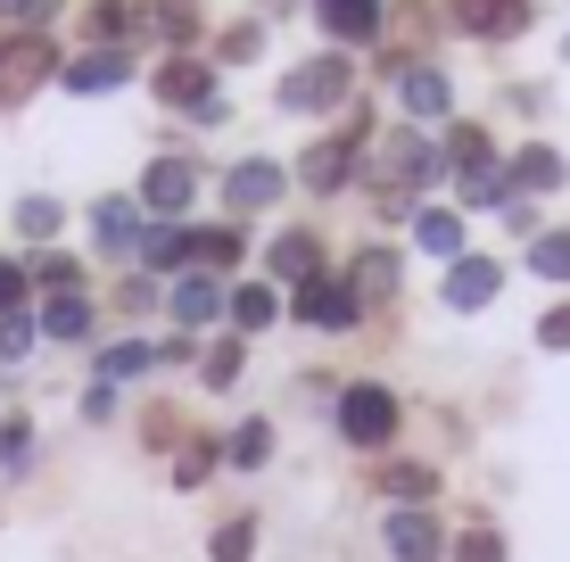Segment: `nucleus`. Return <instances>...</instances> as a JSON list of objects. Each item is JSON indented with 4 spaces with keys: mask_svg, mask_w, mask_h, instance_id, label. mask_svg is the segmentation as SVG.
I'll list each match as a JSON object with an SVG mask.
<instances>
[{
    "mask_svg": "<svg viewBox=\"0 0 570 562\" xmlns=\"http://www.w3.org/2000/svg\"><path fill=\"white\" fill-rule=\"evenodd\" d=\"M340 438L347 447H389V438H397V397H389L381 381H356V390L340 397Z\"/></svg>",
    "mask_w": 570,
    "mask_h": 562,
    "instance_id": "f257e3e1",
    "label": "nucleus"
},
{
    "mask_svg": "<svg viewBox=\"0 0 570 562\" xmlns=\"http://www.w3.org/2000/svg\"><path fill=\"white\" fill-rule=\"evenodd\" d=\"M289 306H298V323H314V332H347V323L364 315L356 289H347V282H323V274L298 282V298H289Z\"/></svg>",
    "mask_w": 570,
    "mask_h": 562,
    "instance_id": "f03ea898",
    "label": "nucleus"
},
{
    "mask_svg": "<svg viewBox=\"0 0 570 562\" xmlns=\"http://www.w3.org/2000/svg\"><path fill=\"white\" fill-rule=\"evenodd\" d=\"M190 199H199V166L190 158H157L141 174V207H157V216H183Z\"/></svg>",
    "mask_w": 570,
    "mask_h": 562,
    "instance_id": "7ed1b4c3",
    "label": "nucleus"
},
{
    "mask_svg": "<svg viewBox=\"0 0 570 562\" xmlns=\"http://www.w3.org/2000/svg\"><path fill=\"white\" fill-rule=\"evenodd\" d=\"M282 100H289V108H331V100H347V58H306V67L282 83Z\"/></svg>",
    "mask_w": 570,
    "mask_h": 562,
    "instance_id": "20e7f679",
    "label": "nucleus"
},
{
    "mask_svg": "<svg viewBox=\"0 0 570 562\" xmlns=\"http://www.w3.org/2000/svg\"><path fill=\"white\" fill-rule=\"evenodd\" d=\"M446 9H455V26L480 33V42H504V33L529 26V0H446Z\"/></svg>",
    "mask_w": 570,
    "mask_h": 562,
    "instance_id": "39448f33",
    "label": "nucleus"
},
{
    "mask_svg": "<svg viewBox=\"0 0 570 562\" xmlns=\"http://www.w3.org/2000/svg\"><path fill=\"white\" fill-rule=\"evenodd\" d=\"M439 546H446V538H439V521H430L422 505L389 513V554H397V562H439Z\"/></svg>",
    "mask_w": 570,
    "mask_h": 562,
    "instance_id": "423d86ee",
    "label": "nucleus"
},
{
    "mask_svg": "<svg viewBox=\"0 0 570 562\" xmlns=\"http://www.w3.org/2000/svg\"><path fill=\"white\" fill-rule=\"evenodd\" d=\"M224 199H232V216H248V207H273V199H282V166H265V158L232 166V174H224Z\"/></svg>",
    "mask_w": 570,
    "mask_h": 562,
    "instance_id": "0eeeda50",
    "label": "nucleus"
},
{
    "mask_svg": "<svg viewBox=\"0 0 570 562\" xmlns=\"http://www.w3.org/2000/svg\"><path fill=\"white\" fill-rule=\"evenodd\" d=\"M488 298H497V265H488V257H455V274H446V306H463V315H471V306H488Z\"/></svg>",
    "mask_w": 570,
    "mask_h": 562,
    "instance_id": "6e6552de",
    "label": "nucleus"
},
{
    "mask_svg": "<svg viewBox=\"0 0 570 562\" xmlns=\"http://www.w3.org/2000/svg\"><path fill=\"white\" fill-rule=\"evenodd\" d=\"M183 265H207V274L240 265V231H232V224H215V231H183Z\"/></svg>",
    "mask_w": 570,
    "mask_h": 562,
    "instance_id": "1a4fd4ad",
    "label": "nucleus"
},
{
    "mask_svg": "<svg viewBox=\"0 0 570 562\" xmlns=\"http://www.w3.org/2000/svg\"><path fill=\"white\" fill-rule=\"evenodd\" d=\"M314 265H323V240H314V231H282V240H273V274L314 282Z\"/></svg>",
    "mask_w": 570,
    "mask_h": 562,
    "instance_id": "9d476101",
    "label": "nucleus"
},
{
    "mask_svg": "<svg viewBox=\"0 0 570 562\" xmlns=\"http://www.w3.org/2000/svg\"><path fill=\"white\" fill-rule=\"evenodd\" d=\"M323 17H331L340 42H364V33L381 26V0H323Z\"/></svg>",
    "mask_w": 570,
    "mask_h": 562,
    "instance_id": "9b49d317",
    "label": "nucleus"
},
{
    "mask_svg": "<svg viewBox=\"0 0 570 562\" xmlns=\"http://www.w3.org/2000/svg\"><path fill=\"white\" fill-rule=\"evenodd\" d=\"M42 332H50V339H83V332H91V306L75 298V289H50V315H42Z\"/></svg>",
    "mask_w": 570,
    "mask_h": 562,
    "instance_id": "f8f14e48",
    "label": "nucleus"
},
{
    "mask_svg": "<svg viewBox=\"0 0 570 562\" xmlns=\"http://www.w3.org/2000/svg\"><path fill=\"white\" fill-rule=\"evenodd\" d=\"M405 108L414 116H446V75L439 67H405Z\"/></svg>",
    "mask_w": 570,
    "mask_h": 562,
    "instance_id": "ddd939ff",
    "label": "nucleus"
},
{
    "mask_svg": "<svg viewBox=\"0 0 570 562\" xmlns=\"http://www.w3.org/2000/svg\"><path fill=\"white\" fill-rule=\"evenodd\" d=\"M282 315V298H273L265 282H248V289H232V323H240V332H265V323Z\"/></svg>",
    "mask_w": 570,
    "mask_h": 562,
    "instance_id": "4468645a",
    "label": "nucleus"
},
{
    "mask_svg": "<svg viewBox=\"0 0 570 562\" xmlns=\"http://www.w3.org/2000/svg\"><path fill=\"white\" fill-rule=\"evenodd\" d=\"M125 75H132V67H125V58H116V50H91L83 67L67 75V83H75V91H116V83H125Z\"/></svg>",
    "mask_w": 570,
    "mask_h": 562,
    "instance_id": "2eb2a0df",
    "label": "nucleus"
},
{
    "mask_svg": "<svg viewBox=\"0 0 570 562\" xmlns=\"http://www.w3.org/2000/svg\"><path fill=\"white\" fill-rule=\"evenodd\" d=\"M298 174H306V183H314V190H331V183H347V141H314Z\"/></svg>",
    "mask_w": 570,
    "mask_h": 562,
    "instance_id": "dca6fc26",
    "label": "nucleus"
},
{
    "mask_svg": "<svg viewBox=\"0 0 570 562\" xmlns=\"http://www.w3.org/2000/svg\"><path fill=\"white\" fill-rule=\"evenodd\" d=\"M381 489H389V496H405V505H422V496L439 489V472H430V463H389Z\"/></svg>",
    "mask_w": 570,
    "mask_h": 562,
    "instance_id": "f3484780",
    "label": "nucleus"
},
{
    "mask_svg": "<svg viewBox=\"0 0 570 562\" xmlns=\"http://www.w3.org/2000/svg\"><path fill=\"white\" fill-rule=\"evenodd\" d=\"M174 315H183V323H215V315H224V289H215V282H183V289H174Z\"/></svg>",
    "mask_w": 570,
    "mask_h": 562,
    "instance_id": "a211bd4d",
    "label": "nucleus"
},
{
    "mask_svg": "<svg viewBox=\"0 0 570 562\" xmlns=\"http://www.w3.org/2000/svg\"><path fill=\"white\" fill-rule=\"evenodd\" d=\"M513 183H521V190H554V183H562V158H554V149H521V158H513Z\"/></svg>",
    "mask_w": 570,
    "mask_h": 562,
    "instance_id": "6ab92c4d",
    "label": "nucleus"
},
{
    "mask_svg": "<svg viewBox=\"0 0 570 562\" xmlns=\"http://www.w3.org/2000/svg\"><path fill=\"white\" fill-rule=\"evenodd\" d=\"M157 91H166V100H207V67H190V58H166Z\"/></svg>",
    "mask_w": 570,
    "mask_h": 562,
    "instance_id": "aec40b11",
    "label": "nucleus"
},
{
    "mask_svg": "<svg viewBox=\"0 0 570 562\" xmlns=\"http://www.w3.org/2000/svg\"><path fill=\"white\" fill-rule=\"evenodd\" d=\"M0 75H9V83H42L50 75V42H17L9 58H0Z\"/></svg>",
    "mask_w": 570,
    "mask_h": 562,
    "instance_id": "412c9836",
    "label": "nucleus"
},
{
    "mask_svg": "<svg viewBox=\"0 0 570 562\" xmlns=\"http://www.w3.org/2000/svg\"><path fill=\"white\" fill-rule=\"evenodd\" d=\"M529 274H546V282H570V231H546V240L529 248Z\"/></svg>",
    "mask_w": 570,
    "mask_h": 562,
    "instance_id": "4be33fe9",
    "label": "nucleus"
},
{
    "mask_svg": "<svg viewBox=\"0 0 570 562\" xmlns=\"http://www.w3.org/2000/svg\"><path fill=\"white\" fill-rule=\"evenodd\" d=\"M232 463H248V472H257V463L273 455V422H240V431H232V447H224Z\"/></svg>",
    "mask_w": 570,
    "mask_h": 562,
    "instance_id": "5701e85b",
    "label": "nucleus"
},
{
    "mask_svg": "<svg viewBox=\"0 0 570 562\" xmlns=\"http://www.w3.org/2000/svg\"><path fill=\"white\" fill-rule=\"evenodd\" d=\"M414 231H422V248H439V257H455V248H463V216H446V207H430Z\"/></svg>",
    "mask_w": 570,
    "mask_h": 562,
    "instance_id": "b1692460",
    "label": "nucleus"
},
{
    "mask_svg": "<svg viewBox=\"0 0 570 562\" xmlns=\"http://www.w3.org/2000/svg\"><path fill=\"white\" fill-rule=\"evenodd\" d=\"M248 546H257V521H224L215 530V562H248Z\"/></svg>",
    "mask_w": 570,
    "mask_h": 562,
    "instance_id": "393cba45",
    "label": "nucleus"
},
{
    "mask_svg": "<svg viewBox=\"0 0 570 562\" xmlns=\"http://www.w3.org/2000/svg\"><path fill=\"white\" fill-rule=\"evenodd\" d=\"M207 472H215V438H190V447H183V463H174V480H183V489H199Z\"/></svg>",
    "mask_w": 570,
    "mask_h": 562,
    "instance_id": "a878e982",
    "label": "nucleus"
},
{
    "mask_svg": "<svg viewBox=\"0 0 570 562\" xmlns=\"http://www.w3.org/2000/svg\"><path fill=\"white\" fill-rule=\"evenodd\" d=\"M372 289H397V257H381V248L356 265V298H372Z\"/></svg>",
    "mask_w": 570,
    "mask_h": 562,
    "instance_id": "bb28decb",
    "label": "nucleus"
},
{
    "mask_svg": "<svg viewBox=\"0 0 570 562\" xmlns=\"http://www.w3.org/2000/svg\"><path fill=\"white\" fill-rule=\"evenodd\" d=\"M455 562H504V538L497 530H463L455 538Z\"/></svg>",
    "mask_w": 570,
    "mask_h": 562,
    "instance_id": "cd10ccee",
    "label": "nucleus"
},
{
    "mask_svg": "<svg viewBox=\"0 0 570 562\" xmlns=\"http://www.w3.org/2000/svg\"><path fill=\"white\" fill-rule=\"evenodd\" d=\"M132 224H141V216H132L125 199H108V207H100V240H108V248H125V240H132Z\"/></svg>",
    "mask_w": 570,
    "mask_h": 562,
    "instance_id": "c85d7f7f",
    "label": "nucleus"
},
{
    "mask_svg": "<svg viewBox=\"0 0 570 562\" xmlns=\"http://www.w3.org/2000/svg\"><path fill=\"white\" fill-rule=\"evenodd\" d=\"M17 231H33V240H50V231H58V207H50V199H26V207H17Z\"/></svg>",
    "mask_w": 570,
    "mask_h": 562,
    "instance_id": "c756f323",
    "label": "nucleus"
},
{
    "mask_svg": "<svg viewBox=\"0 0 570 562\" xmlns=\"http://www.w3.org/2000/svg\"><path fill=\"white\" fill-rule=\"evenodd\" d=\"M232 373H240V339H224L207 356V390H232Z\"/></svg>",
    "mask_w": 570,
    "mask_h": 562,
    "instance_id": "7c9ffc66",
    "label": "nucleus"
},
{
    "mask_svg": "<svg viewBox=\"0 0 570 562\" xmlns=\"http://www.w3.org/2000/svg\"><path fill=\"white\" fill-rule=\"evenodd\" d=\"M141 364H149V347H108V356H100V381H125V373H141Z\"/></svg>",
    "mask_w": 570,
    "mask_h": 562,
    "instance_id": "2f4dec72",
    "label": "nucleus"
},
{
    "mask_svg": "<svg viewBox=\"0 0 570 562\" xmlns=\"http://www.w3.org/2000/svg\"><path fill=\"white\" fill-rule=\"evenodd\" d=\"M26 347H33V323H26V315H0V356L17 364V356H26Z\"/></svg>",
    "mask_w": 570,
    "mask_h": 562,
    "instance_id": "473e14b6",
    "label": "nucleus"
},
{
    "mask_svg": "<svg viewBox=\"0 0 570 562\" xmlns=\"http://www.w3.org/2000/svg\"><path fill=\"white\" fill-rule=\"evenodd\" d=\"M157 26L183 42V33H199V9H183V0H157Z\"/></svg>",
    "mask_w": 570,
    "mask_h": 562,
    "instance_id": "72a5a7b5",
    "label": "nucleus"
},
{
    "mask_svg": "<svg viewBox=\"0 0 570 562\" xmlns=\"http://www.w3.org/2000/svg\"><path fill=\"white\" fill-rule=\"evenodd\" d=\"M26 306V265H0V315H17Z\"/></svg>",
    "mask_w": 570,
    "mask_h": 562,
    "instance_id": "f704fd0d",
    "label": "nucleus"
},
{
    "mask_svg": "<svg viewBox=\"0 0 570 562\" xmlns=\"http://www.w3.org/2000/svg\"><path fill=\"white\" fill-rule=\"evenodd\" d=\"M42 282H50V289H75V282H83V265H75V257H50Z\"/></svg>",
    "mask_w": 570,
    "mask_h": 562,
    "instance_id": "c9c22d12",
    "label": "nucleus"
},
{
    "mask_svg": "<svg viewBox=\"0 0 570 562\" xmlns=\"http://www.w3.org/2000/svg\"><path fill=\"white\" fill-rule=\"evenodd\" d=\"M538 339H546V347H570V306H554V315L538 323Z\"/></svg>",
    "mask_w": 570,
    "mask_h": 562,
    "instance_id": "e433bc0d",
    "label": "nucleus"
},
{
    "mask_svg": "<svg viewBox=\"0 0 570 562\" xmlns=\"http://www.w3.org/2000/svg\"><path fill=\"white\" fill-rule=\"evenodd\" d=\"M0 9H9V17H33V9H42V0H0Z\"/></svg>",
    "mask_w": 570,
    "mask_h": 562,
    "instance_id": "4c0bfd02",
    "label": "nucleus"
}]
</instances>
